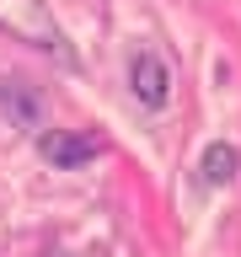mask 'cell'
Masks as SVG:
<instances>
[{"label": "cell", "instance_id": "6da1fadb", "mask_svg": "<svg viewBox=\"0 0 241 257\" xmlns=\"http://www.w3.org/2000/svg\"><path fill=\"white\" fill-rule=\"evenodd\" d=\"M0 27L11 32V38H22V43L54 54V59H70L64 32H59V22H54V11H48L43 0H0Z\"/></svg>", "mask_w": 241, "mask_h": 257}, {"label": "cell", "instance_id": "7a4b0ae2", "mask_svg": "<svg viewBox=\"0 0 241 257\" xmlns=\"http://www.w3.org/2000/svg\"><path fill=\"white\" fill-rule=\"evenodd\" d=\"M38 150H43L48 166H64V172H70V166H86V161L102 156V140H96V134H43Z\"/></svg>", "mask_w": 241, "mask_h": 257}, {"label": "cell", "instance_id": "3957f363", "mask_svg": "<svg viewBox=\"0 0 241 257\" xmlns=\"http://www.w3.org/2000/svg\"><path fill=\"white\" fill-rule=\"evenodd\" d=\"M129 80H134V96H140L145 107H161V102H166V86H172V75H166V64H161L156 54H134Z\"/></svg>", "mask_w": 241, "mask_h": 257}, {"label": "cell", "instance_id": "277c9868", "mask_svg": "<svg viewBox=\"0 0 241 257\" xmlns=\"http://www.w3.org/2000/svg\"><path fill=\"white\" fill-rule=\"evenodd\" d=\"M0 107H6V118L11 123H38V112H43V102H38V91H32L27 80H0Z\"/></svg>", "mask_w": 241, "mask_h": 257}, {"label": "cell", "instance_id": "5b68a950", "mask_svg": "<svg viewBox=\"0 0 241 257\" xmlns=\"http://www.w3.org/2000/svg\"><path fill=\"white\" fill-rule=\"evenodd\" d=\"M236 166H241L236 145H209V150H204V161H198V172H204V182H209V188L230 182V177H236Z\"/></svg>", "mask_w": 241, "mask_h": 257}]
</instances>
